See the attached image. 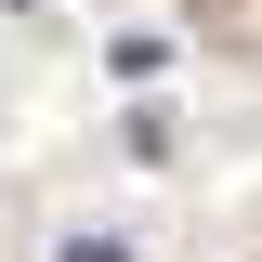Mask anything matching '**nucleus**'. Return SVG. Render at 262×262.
<instances>
[{"label":"nucleus","instance_id":"1","mask_svg":"<svg viewBox=\"0 0 262 262\" xmlns=\"http://www.w3.org/2000/svg\"><path fill=\"white\" fill-rule=\"evenodd\" d=\"M66 262H131V249H118V236H79V249H66Z\"/></svg>","mask_w":262,"mask_h":262}]
</instances>
